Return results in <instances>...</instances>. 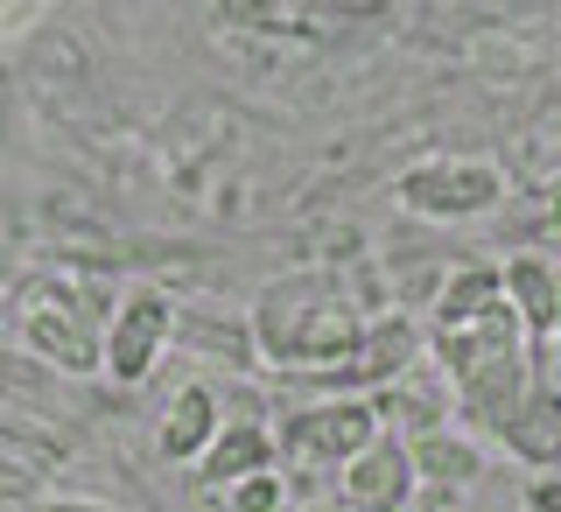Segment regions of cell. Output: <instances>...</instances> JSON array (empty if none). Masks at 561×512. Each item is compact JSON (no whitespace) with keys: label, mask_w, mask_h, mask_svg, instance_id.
Returning a JSON list of instances; mask_svg holds the SVG:
<instances>
[{"label":"cell","mask_w":561,"mask_h":512,"mask_svg":"<svg viewBox=\"0 0 561 512\" xmlns=\"http://www.w3.org/2000/svg\"><path fill=\"white\" fill-rule=\"evenodd\" d=\"M505 197V175L491 162H421L400 175V204L421 218H478Z\"/></svg>","instance_id":"277c9868"},{"label":"cell","mask_w":561,"mask_h":512,"mask_svg":"<svg viewBox=\"0 0 561 512\" xmlns=\"http://www.w3.org/2000/svg\"><path fill=\"white\" fill-rule=\"evenodd\" d=\"M499 435H505V450H513V456H526V464H561V386L534 379Z\"/></svg>","instance_id":"ba28073f"},{"label":"cell","mask_w":561,"mask_h":512,"mask_svg":"<svg viewBox=\"0 0 561 512\" xmlns=\"http://www.w3.org/2000/svg\"><path fill=\"white\" fill-rule=\"evenodd\" d=\"M43 512H105V505H43Z\"/></svg>","instance_id":"e0dca14e"},{"label":"cell","mask_w":561,"mask_h":512,"mask_svg":"<svg viewBox=\"0 0 561 512\" xmlns=\"http://www.w3.org/2000/svg\"><path fill=\"white\" fill-rule=\"evenodd\" d=\"M274 456H280V443H274L267 429H253V421H232V429L210 443V456L197 464V478H204L210 491H232V485H245V478H260Z\"/></svg>","instance_id":"9c48e42d"},{"label":"cell","mask_w":561,"mask_h":512,"mask_svg":"<svg viewBox=\"0 0 561 512\" xmlns=\"http://www.w3.org/2000/svg\"><path fill=\"white\" fill-rule=\"evenodd\" d=\"M373 443H379L373 400H323V408L280 421V456H295V464H351Z\"/></svg>","instance_id":"3957f363"},{"label":"cell","mask_w":561,"mask_h":512,"mask_svg":"<svg viewBox=\"0 0 561 512\" xmlns=\"http://www.w3.org/2000/svg\"><path fill=\"white\" fill-rule=\"evenodd\" d=\"M225 505H232V512H280V478L260 470V478H245V485L225 491Z\"/></svg>","instance_id":"5bb4252c"},{"label":"cell","mask_w":561,"mask_h":512,"mask_svg":"<svg viewBox=\"0 0 561 512\" xmlns=\"http://www.w3.org/2000/svg\"><path fill=\"white\" fill-rule=\"evenodd\" d=\"M302 512H337V505H302Z\"/></svg>","instance_id":"ac0fdd59"},{"label":"cell","mask_w":561,"mask_h":512,"mask_svg":"<svg viewBox=\"0 0 561 512\" xmlns=\"http://www.w3.org/2000/svg\"><path fill=\"white\" fill-rule=\"evenodd\" d=\"M414 485H421L414 478V456H408V443H393V435H379L365 456H351V464H344L351 512H400Z\"/></svg>","instance_id":"8992f818"},{"label":"cell","mask_w":561,"mask_h":512,"mask_svg":"<svg viewBox=\"0 0 561 512\" xmlns=\"http://www.w3.org/2000/svg\"><path fill=\"white\" fill-rule=\"evenodd\" d=\"M519 309L505 295V268H470L456 274L435 303V359L449 365L456 386H470L491 365L519 359Z\"/></svg>","instance_id":"7a4b0ae2"},{"label":"cell","mask_w":561,"mask_h":512,"mask_svg":"<svg viewBox=\"0 0 561 512\" xmlns=\"http://www.w3.org/2000/svg\"><path fill=\"white\" fill-rule=\"evenodd\" d=\"M414 351H421V330L408 323V316H386V323L365 330V344L351 351L337 373H323V386H386V379H408Z\"/></svg>","instance_id":"52a82bcc"},{"label":"cell","mask_w":561,"mask_h":512,"mask_svg":"<svg viewBox=\"0 0 561 512\" xmlns=\"http://www.w3.org/2000/svg\"><path fill=\"white\" fill-rule=\"evenodd\" d=\"M28 344H35V351H49V359H64V365H92V344H84V330H78V323H64V309L35 316V323H28Z\"/></svg>","instance_id":"4fadbf2b"},{"label":"cell","mask_w":561,"mask_h":512,"mask_svg":"<svg viewBox=\"0 0 561 512\" xmlns=\"http://www.w3.org/2000/svg\"><path fill=\"white\" fill-rule=\"evenodd\" d=\"M169 344V295L154 288H134L127 303H119L113 330H105V373L119 386H140L154 373V351Z\"/></svg>","instance_id":"5b68a950"},{"label":"cell","mask_w":561,"mask_h":512,"mask_svg":"<svg viewBox=\"0 0 561 512\" xmlns=\"http://www.w3.org/2000/svg\"><path fill=\"white\" fill-rule=\"evenodd\" d=\"M505 295H513V309H519V323H526L534 344H548L561 330V281L540 268V260H505Z\"/></svg>","instance_id":"8fae6325"},{"label":"cell","mask_w":561,"mask_h":512,"mask_svg":"<svg viewBox=\"0 0 561 512\" xmlns=\"http://www.w3.org/2000/svg\"><path fill=\"white\" fill-rule=\"evenodd\" d=\"M526 512H561V478H540V485H526Z\"/></svg>","instance_id":"2e32d148"},{"label":"cell","mask_w":561,"mask_h":512,"mask_svg":"<svg viewBox=\"0 0 561 512\" xmlns=\"http://www.w3.org/2000/svg\"><path fill=\"white\" fill-rule=\"evenodd\" d=\"M253 330H260V351L274 365H302V379H323L365 344L373 323H358V309L344 295H330L323 281H288V288L260 295Z\"/></svg>","instance_id":"6da1fadb"},{"label":"cell","mask_w":561,"mask_h":512,"mask_svg":"<svg viewBox=\"0 0 561 512\" xmlns=\"http://www.w3.org/2000/svg\"><path fill=\"white\" fill-rule=\"evenodd\" d=\"M408 456H414V478H421V485H478V470H484V456L470 450L463 435H449V429L414 435Z\"/></svg>","instance_id":"7c38bea8"},{"label":"cell","mask_w":561,"mask_h":512,"mask_svg":"<svg viewBox=\"0 0 561 512\" xmlns=\"http://www.w3.org/2000/svg\"><path fill=\"white\" fill-rule=\"evenodd\" d=\"M218 435H225L218 400H210L204 386H183V394H175V408L162 414V456H169V464H204Z\"/></svg>","instance_id":"30bf717a"},{"label":"cell","mask_w":561,"mask_h":512,"mask_svg":"<svg viewBox=\"0 0 561 512\" xmlns=\"http://www.w3.org/2000/svg\"><path fill=\"white\" fill-rule=\"evenodd\" d=\"M526 359H534V373L548 379V386H561V330H554L548 344H534V351H526Z\"/></svg>","instance_id":"9a60e30c"}]
</instances>
